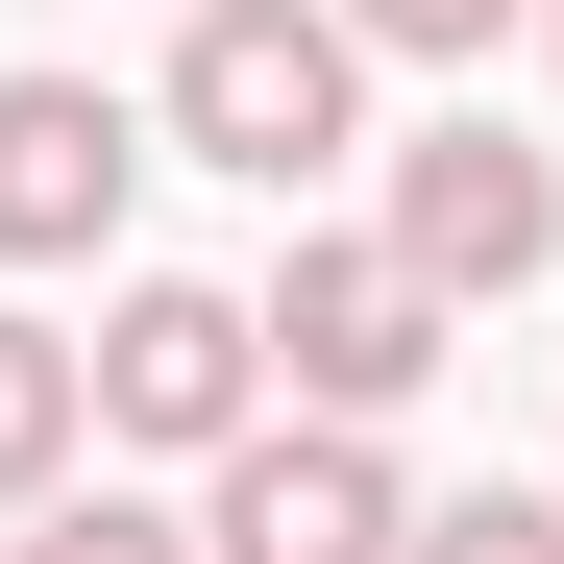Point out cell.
I'll return each instance as SVG.
<instances>
[{
	"label": "cell",
	"mask_w": 564,
	"mask_h": 564,
	"mask_svg": "<svg viewBox=\"0 0 564 564\" xmlns=\"http://www.w3.org/2000/svg\"><path fill=\"white\" fill-rule=\"evenodd\" d=\"M246 319H270V393H295V417H417L442 368H466V295H442L393 221H295Z\"/></svg>",
	"instance_id": "2"
},
{
	"label": "cell",
	"mask_w": 564,
	"mask_h": 564,
	"mask_svg": "<svg viewBox=\"0 0 564 564\" xmlns=\"http://www.w3.org/2000/svg\"><path fill=\"white\" fill-rule=\"evenodd\" d=\"M74 442H99V368L0 295V516H25V491H74Z\"/></svg>",
	"instance_id": "7"
},
{
	"label": "cell",
	"mask_w": 564,
	"mask_h": 564,
	"mask_svg": "<svg viewBox=\"0 0 564 564\" xmlns=\"http://www.w3.org/2000/svg\"><path fill=\"white\" fill-rule=\"evenodd\" d=\"M148 123L197 172H246V197H319L368 148V25L344 0H172V99Z\"/></svg>",
	"instance_id": "1"
},
{
	"label": "cell",
	"mask_w": 564,
	"mask_h": 564,
	"mask_svg": "<svg viewBox=\"0 0 564 564\" xmlns=\"http://www.w3.org/2000/svg\"><path fill=\"white\" fill-rule=\"evenodd\" d=\"M344 25H368V74H393V50H417V74H466L491 25H540V0H344Z\"/></svg>",
	"instance_id": "10"
},
{
	"label": "cell",
	"mask_w": 564,
	"mask_h": 564,
	"mask_svg": "<svg viewBox=\"0 0 564 564\" xmlns=\"http://www.w3.org/2000/svg\"><path fill=\"white\" fill-rule=\"evenodd\" d=\"M540 50H564V0H540Z\"/></svg>",
	"instance_id": "11"
},
{
	"label": "cell",
	"mask_w": 564,
	"mask_h": 564,
	"mask_svg": "<svg viewBox=\"0 0 564 564\" xmlns=\"http://www.w3.org/2000/svg\"><path fill=\"white\" fill-rule=\"evenodd\" d=\"M25 564H221L172 491H25Z\"/></svg>",
	"instance_id": "8"
},
{
	"label": "cell",
	"mask_w": 564,
	"mask_h": 564,
	"mask_svg": "<svg viewBox=\"0 0 564 564\" xmlns=\"http://www.w3.org/2000/svg\"><path fill=\"white\" fill-rule=\"evenodd\" d=\"M368 221L491 319V295H540V270H564V148H516L491 99H466V123H393V148H368Z\"/></svg>",
	"instance_id": "3"
},
{
	"label": "cell",
	"mask_w": 564,
	"mask_h": 564,
	"mask_svg": "<svg viewBox=\"0 0 564 564\" xmlns=\"http://www.w3.org/2000/svg\"><path fill=\"white\" fill-rule=\"evenodd\" d=\"M393 564H564V491H442Z\"/></svg>",
	"instance_id": "9"
},
{
	"label": "cell",
	"mask_w": 564,
	"mask_h": 564,
	"mask_svg": "<svg viewBox=\"0 0 564 564\" xmlns=\"http://www.w3.org/2000/svg\"><path fill=\"white\" fill-rule=\"evenodd\" d=\"M197 540H221V564H393V540H417L393 417H295V393H270V417L197 466Z\"/></svg>",
	"instance_id": "5"
},
{
	"label": "cell",
	"mask_w": 564,
	"mask_h": 564,
	"mask_svg": "<svg viewBox=\"0 0 564 564\" xmlns=\"http://www.w3.org/2000/svg\"><path fill=\"white\" fill-rule=\"evenodd\" d=\"M74 368H99V442H148V466H221L270 417V319L221 295V270H123Z\"/></svg>",
	"instance_id": "4"
},
{
	"label": "cell",
	"mask_w": 564,
	"mask_h": 564,
	"mask_svg": "<svg viewBox=\"0 0 564 564\" xmlns=\"http://www.w3.org/2000/svg\"><path fill=\"white\" fill-rule=\"evenodd\" d=\"M148 197V123L99 74H0V270H99Z\"/></svg>",
	"instance_id": "6"
}]
</instances>
